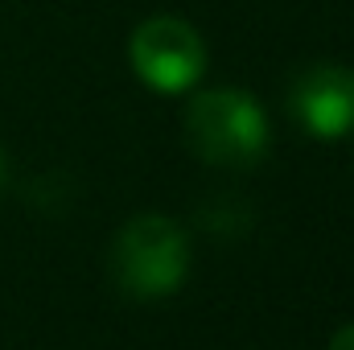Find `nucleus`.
I'll use <instances>...</instances> for the list:
<instances>
[{"instance_id":"obj_1","label":"nucleus","mask_w":354,"mask_h":350,"mask_svg":"<svg viewBox=\"0 0 354 350\" xmlns=\"http://www.w3.org/2000/svg\"><path fill=\"white\" fill-rule=\"evenodd\" d=\"M115 284L136 301H161L185 284L189 239L165 214H136L120 227L111 243Z\"/></svg>"},{"instance_id":"obj_2","label":"nucleus","mask_w":354,"mask_h":350,"mask_svg":"<svg viewBox=\"0 0 354 350\" xmlns=\"http://www.w3.org/2000/svg\"><path fill=\"white\" fill-rule=\"evenodd\" d=\"M185 140L210 165L248 169L268 149V120L252 95L231 87H214V91H202L189 103Z\"/></svg>"},{"instance_id":"obj_3","label":"nucleus","mask_w":354,"mask_h":350,"mask_svg":"<svg viewBox=\"0 0 354 350\" xmlns=\"http://www.w3.org/2000/svg\"><path fill=\"white\" fill-rule=\"evenodd\" d=\"M132 66L153 91H185L206 71V46L181 17H149L132 33Z\"/></svg>"},{"instance_id":"obj_4","label":"nucleus","mask_w":354,"mask_h":350,"mask_svg":"<svg viewBox=\"0 0 354 350\" xmlns=\"http://www.w3.org/2000/svg\"><path fill=\"white\" fill-rule=\"evenodd\" d=\"M292 116L322 140L346 136L354 128V71L351 66H309L292 83Z\"/></svg>"},{"instance_id":"obj_5","label":"nucleus","mask_w":354,"mask_h":350,"mask_svg":"<svg viewBox=\"0 0 354 350\" xmlns=\"http://www.w3.org/2000/svg\"><path fill=\"white\" fill-rule=\"evenodd\" d=\"M330 350H354V322H346V326H338V330H334Z\"/></svg>"},{"instance_id":"obj_6","label":"nucleus","mask_w":354,"mask_h":350,"mask_svg":"<svg viewBox=\"0 0 354 350\" xmlns=\"http://www.w3.org/2000/svg\"><path fill=\"white\" fill-rule=\"evenodd\" d=\"M4 177H8V157H4V149H0V185H4Z\"/></svg>"}]
</instances>
